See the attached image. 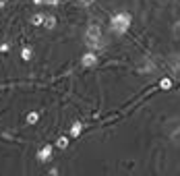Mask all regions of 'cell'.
I'll list each match as a JSON object with an SVG mask.
<instances>
[{
  "label": "cell",
  "mask_w": 180,
  "mask_h": 176,
  "mask_svg": "<svg viewBox=\"0 0 180 176\" xmlns=\"http://www.w3.org/2000/svg\"><path fill=\"white\" fill-rule=\"evenodd\" d=\"M128 25H131V17H128V15H116L114 19H112V27L118 33H124Z\"/></svg>",
  "instance_id": "obj_1"
},
{
  "label": "cell",
  "mask_w": 180,
  "mask_h": 176,
  "mask_svg": "<svg viewBox=\"0 0 180 176\" xmlns=\"http://www.w3.org/2000/svg\"><path fill=\"white\" fill-rule=\"evenodd\" d=\"M170 85H172V83H170L168 79H164V81H161V87H164V89H166V87H170Z\"/></svg>",
  "instance_id": "obj_10"
},
{
  "label": "cell",
  "mask_w": 180,
  "mask_h": 176,
  "mask_svg": "<svg viewBox=\"0 0 180 176\" xmlns=\"http://www.w3.org/2000/svg\"><path fill=\"white\" fill-rule=\"evenodd\" d=\"M50 155H52V147H50V145H46V147H41V149H39L37 160H39V162H46Z\"/></svg>",
  "instance_id": "obj_2"
},
{
  "label": "cell",
  "mask_w": 180,
  "mask_h": 176,
  "mask_svg": "<svg viewBox=\"0 0 180 176\" xmlns=\"http://www.w3.org/2000/svg\"><path fill=\"white\" fill-rule=\"evenodd\" d=\"M56 145H58L60 149H64V147L68 145V137H60V139L56 141Z\"/></svg>",
  "instance_id": "obj_5"
},
{
  "label": "cell",
  "mask_w": 180,
  "mask_h": 176,
  "mask_svg": "<svg viewBox=\"0 0 180 176\" xmlns=\"http://www.w3.org/2000/svg\"><path fill=\"white\" fill-rule=\"evenodd\" d=\"M71 135H73V137H79V135H81V122H75V124H73Z\"/></svg>",
  "instance_id": "obj_4"
},
{
  "label": "cell",
  "mask_w": 180,
  "mask_h": 176,
  "mask_svg": "<svg viewBox=\"0 0 180 176\" xmlns=\"http://www.w3.org/2000/svg\"><path fill=\"white\" fill-rule=\"evenodd\" d=\"M97 62V56L95 54H85L83 56V66H93Z\"/></svg>",
  "instance_id": "obj_3"
},
{
  "label": "cell",
  "mask_w": 180,
  "mask_h": 176,
  "mask_svg": "<svg viewBox=\"0 0 180 176\" xmlns=\"http://www.w3.org/2000/svg\"><path fill=\"white\" fill-rule=\"evenodd\" d=\"M54 25H56L54 19H46V27H54Z\"/></svg>",
  "instance_id": "obj_8"
},
{
  "label": "cell",
  "mask_w": 180,
  "mask_h": 176,
  "mask_svg": "<svg viewBox=\"0 0 180 176\" xmlns=\"http://www.w3.org/2000/svg\"><path fill=\"white\" fill-rule=\"evenodd\" d=\"M37 118H39L37 114H35V112H31L29 116H27V122H29V124H33V122H37Z\"/></svg>",
  "instance_id": "obj_6"
},
{
  "label": "cell",
  "mask_w": 180,
  "mask_h": 176,
  "mask_svg": "<svg viewBox=\"0 0 180 176\" xmlns=\"http://www.w3.org/2000/svg\"><path fill=\"white\" fill-rule=\"evenodd\" d=\"M41 17H44V15H35V19H33V23H35V25H39V23H41Z\"/></svg>",
  "instance_id": "obj_9"
},
{
  "label": "cell",
  "mask_w": 180,
  "mask_h": 176,
  "mask_svg": "<svg viewBox=\"0 0 180 176\" xmlns=\"http://www.w3.org/2000/svg\"><path fill=\"white\" fill-rule=\"evenodd\" d=\"M23 58H25V60L31 58V48H25V50H23Z\"/></svg>",
  "instance_id": "obj_7"
}]
</instances>
